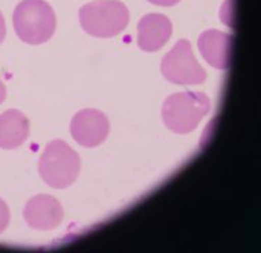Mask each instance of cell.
I'll return each mask as SVG.
<instances>
[{
  "label": "cell",
  "instance_id": "6da1fadb",
  "mask_svg": "<svg viewBox=\"0 0 261 253\" xmlns=\"http://www.w3.org/2000/svg\"><path fill=\"white\" fill-rule=\"evenodd\" d=\"M13 25L23 43L43 44L55 33L57 17L45 0H22L14 10Z\"/></svg>",
  "mask_w": 261,
  "mask_h": 253
},
{
  "label": "cell",
  "instance_id": "7a4b0ae2",
  "mask_svg": "<svg viewBox=\"0 0 261 253\" xmlns=\"http://www.w3.org/2000/svg\"><path fill=\"white\" fill-rule=\"evenodd\" d=\"M211 112V100L203 92L187 91L171 95L162 106V120L168 130L186 135L193 132Z\"/></svg>",
  "mask_w": 261,
  "mask_h": 253
},
{
  "label": "cell",
  "instance_id": "3957f363",
  "mask_svg": "<svg viewBox=\"0 0 261 253\" xmlns=\"http://www.w3.org/2000/svg\"><path fill=\"white\" fill-rule=\"evenodd\" d=\"M81 160L70 146L55 139L45 146L39 160V172L44 183L53 189H66L79 178Z\"/></svg>",
  "mask_w": 261,
  "mask_h": 253
},
{
  "label": "cell",
  "instance_id": "277c9868",
  "mask_svg": "<svg viewBox=\"0 0 261 253\" xmlns=\"http://www.w3.org/2000/svg\"><path fill=\"white\" fill-rule=\"evenodd\" d=\"M80 25L95 37H114L129 22V11L118 0H94L79 11Z\"/></svg>",
  "mask_w": 261,
  "mask_h": 253
},
{
  "label": "cell",
  "instance_id": "5b68a950",
  "mask_svg": "<svg viewBox=\"0 0 261 253\" xmlns=\"http://www.w3.org/2000/svg\"><path fill=\"white\" fill-rule=\"evenodd\" d=\"M161 72L168 82L177 86H195L206 80V70L195 59L186 39H180L162 58Z\"/></svg>",
  "mask_w": 261,
  "mask_h": 253
},
{
  "label": "cell",
  "instance_id": "8992f818",
  "mask_svg": "<svg viewBox=\"0 0 261 253\" xmlns=\"http://www.w3.org/2000/svg\"><path fill=\"white\" fill-rule=\"evenodd\" d=\"M110 122L106 114L96 109H84L74 114L70 122V134L84 147H96L108 139Z\"/></svg>",
  "mask_w": 261,
  "mask_h": 253
},
{
  "label": "cell",
  "instance_id": "52a82bcc",
  "mask_svg": "<svg viewBox=\"0 0 261 253\" xmlns=\"http://www.w3.org/2000/svg\"><path fill=\"white\" fill-rule=\"evenodd\" d=\"M23 217L31 229L54 230L62 223L63 208L53 195L39 194L28 201L23 209Z\"/></svg>",
  "mask_w": 261,
  "mask_h": 253
},
{
  "label": "cell",
  "instance_id": "ba28073f",
  "mask_svg": "<svg viewBox=\"0 0 261 253\" xmlns=\"http://www.w3.org/2000/svg\"><path fill=\"white\" fill-rule=\"evenodd\" d=\"M172 22L164 14H147L138 23V45L146 53L162 48L171 39Z\"/></svg>",
  "mask_w": 261,
  "mask_h": 253
},
{
  "label": "cell",
  "instance_id": "9c48e42d",
  "mask_svg": "<svg viewBox=\"0 0 261 253\" xmlns=\"http://www.w3.org/2000/svg\"><path fill=\"white\" fill-rule=\"evenodd\" d=\"M231 43V35L217 29H209L199 36L198 48L203 59L211 66L220 70H227L230 68Z\"/></svg>",
  "mask_w": 261,
  "mask_h": 253
},
{
  "label": "cell",
  "instance_id": "30bf717a",
  "mask_svg": "<svg viewBox=\"0 0 261 253\" xmlns=\"http://www.w3.org/2000/svg\"><path fill=\"white\" fill-rule=\"evenodd\" d=\"M29 136V120L19 110H7L0 114V147L17 149Z\"/></svg>",
  "mask_w": 261,
  "mask_h": 253
},
{
  "label": "cell",
  "instance_id": "8fae6325",
  "mask_svg": "<svg viewBox=\"0 0 261 253\" xmlns=\"http://www.w3.org/2000/svg\"><path fill=\"white\" fill-rule=\"evenodd\" d=\"M10 223V211L7 204L0 198V234L7 229Z\"/></svg>",
  "mask_w": 261,
  "mask_h": 253
},
{
  "label": "cell",
  "instance_id": "7c38bea8",
  "mask_svg": "<svg viewBox=\"0 0 261 253\" xmlns=\"http://www.w3.org/2000/svg\"><path fill=\"white\" fill-rule=\"evenodd\" d=\"M147 2L153 3V5L162 6V7H171V6L177 5L180 0H147Z\"/></svg>",
  "mask_w": 261,
  "mask_h": 253
},
{
  "label": "cell",
  "instance_id": "4fadbf2b",
  "mask_svg": "<svg viewBox=\"0 0 261 253\" xmlns=\"http://www.w3.org/2000/svg\"><path fill=\"white\" fill-rule=\"evenodd\" d=\"M6 37V22H5V17H3V14L0 11V44L3 43Z\"/></svg>",
  "mask_w": 261,
  "mask_h": 253
},
{
  "label": "cell",
  "instance_id": "5bb4252c",
  "mask_svg": "<svg viewBox=\"0 0 261 253\" xmlns=\"http://www.w3.org/2000/svg\"><path fill=\"white\" fill-rule=\"evenodd\" d=\"M6 95H7V91H6L5 83L0 80V105L3 104V100L6 99Z\"/></svg>",
  "mask_w": 261,
  "mask_h": 253
}]
</instances>
